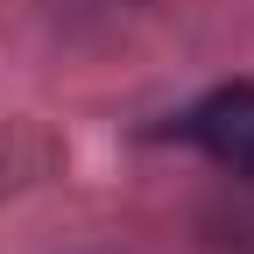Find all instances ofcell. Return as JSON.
<instances>
[{
    "label": "cell",
    "mask_w": 254,
    "mask_h": 254,
    "mask_svg": "<svg viewBox=\"0 0 254 254\" xmlns=\"http://www.w3.org/2000/svg\"><path fill=\"white\" fill-rule=\"evenodd\" d=\"M177 134L205 148L212 163H226L233 177H254V85H219L177 120Z\"/></svg>",
    "instance_id": "cell-1"
}]
</instances>
